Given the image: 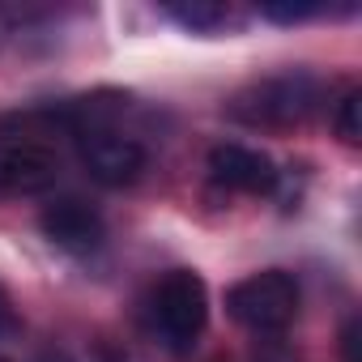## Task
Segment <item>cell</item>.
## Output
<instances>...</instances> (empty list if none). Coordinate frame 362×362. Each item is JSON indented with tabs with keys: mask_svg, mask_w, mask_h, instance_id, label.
<instances>
[{
	"mask_svg": "<svg viewBox=\"0 0 362 362\" xmlns=\"http://www.w3.org/2000/svg\"><path fill=\"white\" fill-rule=\"evenodd\" d=\"M60 132H69L64 111H26L0 119V192H47L60 179Z\"/></svg>",
	"mask_w": 362,
	"mask_h": 362,
	"instance_id": "obj_1",
	"label": "cell"
},
{
	"mask_svg": "<svg viewBox=\"0 0 362 362\" xmlns=\"http://www.w3.org/2000/svg\"><path fill=\"white\" fill-rule=\"evenodd\" d=\"M209 320V290L192 269H170L145 298V328L170 354H188Z\"/></svg>",
	"mask_w": 362,
	"mask_h": 362,
	"instance_id": "obj_2",
	"label": "cell"
},
{
	"mask_svg": "<svg viewBox=\"0 0 362 362\" xmlns=\"http://www.w3.org/2000/svg\"><path fill=\"white\" fill-rule=\"evenodd\" d=\"M324 103V86L311 73H277L230 98V119L247 128H298Z\"/></svg>",
	"mask_w": 362,
	"mask_h": 362,
	"instance_id": "obj_3",
	"label": "cell"
},
{
	"mask_svg": "<svg viewBox=\"0 0 362 362\" xmlns=\"http://www.w3.org/2000/svg\"><path fill=\"white\" fill-rule=\"evenodd\" d=\"M226 311L235 324H243L256 337H277L298 315V281L281 269L252 273L226 290Z\"/></svg>",
	"mask_w": 362,
	"mask_h": 362,
	"instance_id": "obj_4",
	"label": "cell"
},
{
	"mask_svg": "<svg viewBox=\"0 0 362 362\" xmlns=\"http://www.w3.org/2000/svg\"><path fill=\"white\" fill-rule=\"evenodd\" d=\"M209 179L226 192H247V197H269L277 188V166L269 153L226 141L209 149Z\"/></svg>",
	"mask_w": 362,
	"mask_h": 362,
	"instance_id": "obj_5",
	"label": "cell"
},
{
	"mask_svg": "<svg viewBox=\"0 0 362 362\" xmlns=\"http://www.w3.org/2000/svg\"><path fill=\"white\" fill-rule=\"evenodd\" d=\"M43 235L60 247V252H73V256H86V252H98L103 239H107V226H103V214L94 205H86L81 197H60L43 209L39 218Z\"/></svg>",
	"mask_w": 362,
	"mask_h": 362,
	"instance_id": "obj_6",
	"label": "cell"
},
{
	"mask_svg": "<svg viewBox=\"0 0 362 362\" xmlns=\"http://www.w3.org/2000/svg\"><path fill=\"white\" fill-rule=\"evenodd\" d=\"M170 18L184 22L188 30H201V35H214V30H226L235 22V13L226 5H209V0H192V5H170Z\"/></svg>",
	"mask_w": 362,
	"mask_h": 362,
	"instance_id": "obj_7",
	"label": "cell"
},
{
	"mask_svg": "<svg viewBox=\"0 0 362 362\" xmlns=\"http://www.w3.org/2000/svg\"><path fill=\"white\" fill-rule=\"evenodd\" d=\"M358 111H362V94L358 90H345V98L337 103V136L345 141V145H358L362 141V124H358Z\"/></svg>",
	"mask_w": 362,
	"mask_h": 362,
	"instance_id": "obj_8",
	"label": "cell"
},
{
	"mask_svg": "<svg viewBox=\"0 0 362 362\" xmlns=\"http://www.w3.org/2000/svg\"><path fill=\"white\" fill-rule=\"evenodd\" d=\"M260 13H264L269 22L290 26V22H307V18H315L320 5H311V0H303V5H277V0H269V5H260Z\"/></svg>",
	"mask_w": 362,
	"mask_h": 362,
	"instance_id": "obj_9",
	"label": "cell"
},
{
	"mask_svg": "<svg viewBox=\"0 0 362 362\" xmlns=\"http://www.w3.org/2000/svg\"><path fill=\"white\" fill-rule=\"evenodd\" d=\"M22 332V320H18V311H13V298H9V290L0 286V341H13Z\"/></svg>",
	"mask_w": 362,
	"mask_h": 362,
	"instance_id": "obj_10",
	"label": "cell"
},
{
	"mask_svg": "<svg viewBox=\"0 0 362 362\" xmlns=\"http://www.w3.org/2000/svg\"><path fill=\"white\" fill-rule=\"evenodd\" d=\"M341 349H345V362H358V320L345 324V332H341Z\"/></svg>",
	"mask_w": 362,
	"mask_h": 362,
	"instance_id": "obj_11",
	"label": "cell"
},
{
	"mask_svg": "<svg viewBox=\"0 0 362 362\" xmlns=\"http://www.w3.org/2000/svg\"><path fill=\"white\" fill-rule=\"evenodd\" d=\"M0 362H5V358H0Z\"/></svg>",
	"mask_w": 362,
	"mask_h": 362,
	"instance_id": "obj_12",
	"label": "cell"
}]
</instances>
